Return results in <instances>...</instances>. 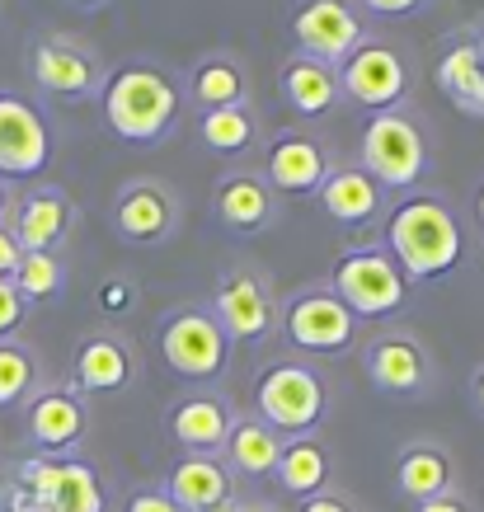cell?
<instances>
[{"mask_svg": "<svg viewBox=\"0 0 484 512\" xmlns=\"http://www.w3.org/2000/svg\"><path fill=\"white\" fill-rule=\"evenodd\" d=\"M188 99L198 104V109H235V104H254L250 99V76H245V66L235 52H207L193 62L188 71Z\"/></svg>", "mask_w": 484, "mask_h": 512, "instance_id": "obj_26", "label": "cell"}, {"mask_svg": "<svg viewBox=\"0 0 484 512\" xmlns=\"http://www.w3.org/2000/svg\"><path fill=\"white\" fill-rule=\"evenodd\" d=\"M329 409H334V390H329L325 372L311 357H268L264 372L254 376V414L273 423L287 442L292 437H315L320 423L329 419Z\"/></svg>", "mask_w": 484, "mask_h": 512, "instance_id": "obj_3", "label": "cell"}, {"mask_svg": "<svg viewBox=\"0 0 484 512\" xmlns=\"http://www.w3.org/2000/svg\"><path fill=\"white\" fill-rule=\"evenodd\" d=\"M264 137L254 104H235V109H207L198 113V141L212 156H250Z\"/></svg>", "mask_w": 484, "mask_h": 512, "instance_id": "obj_29", "label": "cell"}, {"mask_svg": "<svg viewBox=\"0 0 484 512\" xmlns=\"http://www.w3.org/2000/svg\"><path fill=\"white\" fill-rule=\"evenodd\" d=\"M297 512H362V508H358V498L353 494H344V489H334V484H329L325 494L297 503Z\"/></svg>", "mask_w": 484, "mask_h": 512, "instance_id": "obj_35", "label": "cell"}, {"mask_svg": "<svg viewBox=\"0 0 484 512\" xmlns=\"http://www.w3.org/2000/svg\"><path fill=\"white\" fill-rule=\"evenodd\" d=\"M66 5H76V10H104L109 0H66Z\"/></svg>", "mask_w": 484, "mask_h": 512, "instance_id": "obj_43", "label": "cell"}, {"mask_svg": "<svg viewBox=\"0 0 484 512\" xmlns=\"http://www.w3.org/2000/svg\"><path fill=\"white\" fill-rule=\"evenodd\" d=\"M156 343H160V362L188 386H217L221 376L231 372L235 343L226 334V325L217 320V311H212V301H179V306H170L160 315Z\"/></svg>", "mask_w": 484, "mask_h": 512, "instance_id": "obj_4", "label": "cell"}, {"mask_svg": "<svg viewBox=\"0 0 484 512\" xmlns=\"http://www.w3.org/2000/svg\"><path fill=\"white\" fill-rule=\"evenodd\" d=\"M24 428H29V442L43 456H71L90 437V400L71 381L43 386L24 404Z\"/></svg>", "mask_w": 484, "mask_h": 512, "instance_id": "obj_17", "label": "cell"}, {"mask_svg": "<svg viewBox=\"0 0 484 512\" xmlns=\"http://www.w3.org/2000/svg\"><path fill=\"white\" fill-rule=\"evenodd\" d=\"M29 76L52 99L85 104V99L104 94L109 71L99 62V52L85 38H76V33H38L29 47Z\"/></svg>", "mask_w": 484, "mask_h": 512, "instance_id": "obj_10", "label": "cell"}, {"mask_svg": "<svg viewBox=\"0 0 484 512\" xmlns=\"http://www.w3.org/2000/svg\"><path fill=\"white\" fill-rule=\"evenodd\" d=\"M278 94L297 118L315 123V118H325V113H334L339 104H344L339 66L315 62V57H306V52H292V57L278 66Z\"/></svg>", "mask_w": 484, "mask_h": 512, "instance_id": "obj_23", "label": "cell"}, {"mask_svg": "<svg viewBox=\"0 0 484 512\" xmlns=\"http://www.w3.org/2000/svg\"><path fill=\"white\" fill-rule=\"evenodd\" d=\"M362 15H381V19H400V15H419L428 0H353Z\"/></svg>", "mask_w": 484, "mask_h": 512, "instance_id": "obj_36", "label": "cell"}, {"mask_svg": "<svg viewBox=\"0 0 484 512\" xmlns=\"http://www.w3.org/2000/svg\"><path fill=\"white\" fill-rule=\"evenodd\" d=\"M475 47H480V57H484V33H480V43H475Z\"/></svg>", "mask_w": 484, "mask_h": 512, "instance_id": "obj_45", "label": "cell"}, {"mask_svg": "<svg viewBox=\"0 0 484 512\" xmlns=\"http://www.w3.org/2000/svg\"><path fill=\"white\" fill-rule=\"evenodd\" d=\"M123 512H179V503L165 494V484H151V489H137V494L127 498Z\"/></svg>", "mask_w": 484, "mask_h": 512, "instance_id": "obj_34", "label": "cell"}, {"mask_svg": "<svg viewBox=\"0 0 484 512\" xmlns=\"http://www.w3.org/2000/svg\"><path fill=\"white\" fill-rule=\"evenodd\" d=\"M24 315H29V301L19 296L15 278H0V339H19Z\"/></svg>", "mask_w": 484, "mask_h": 512, "instance_id": "obj_33", "label": "cell"}, {"mask_svg": "<svg viewBox=\"0 0 484 512\" xmlns=\"http://www.w3.org/2000/svg\"><path fill=\"white\" fill-rule=\"evenodd\" d=\"M292 43L297 52L315 57V62L344 66L372 33H367V15H362L353 0H297L292 5Z\"/></svg>", "mask_w": 484, "mask_h": 512, "instance_id": "obj_13", "label": "cell"}, {"mask_svg": "<svg viewBox=\"0 0 484 512\" xmlns=\"http://www.w3.org/2000/svg\"><path fill=\"white\" fill-rule=\"evenodd\" d=\"M235 419H240V409L221 386H193L170 404L165 428L179 451H226Z\"/></svg>", "mask_w": 484, "mask_h": 512, "instance_id": "obj_19", "label": "cell"}, {"mask_svg": "<svg viewBox=\"0 0 484 512\" xmlns=\"http://www.w3.org/2000/svg\"><path fill=\"white\" fill-rule=\"evenodd\" d=\"M104 123L118 141L127 146H156L174 132L179 109H184V90L170 71H160L151 62H123L113 66L104 80Z\"/></svg>", "mask_w": 484, "mask_h": 512, "instance_id": "obj_2", "label": "cell"}, {"mask_svg": "<svg viewBox=\"0 0 484 512\" xmlns=\"http://www.w3.org/2000/svg\"><path fill=\"white\" fill-rule=\"evenodd\" d=\"M339 160H334V151L325 146V137L320 132H311L306 123H292L282 127V132H273L264 146V179L282 193H320V184L329 179V170H334Z\"/></svg>", "mask_w": 484, "mask_h": 512, "instance_id": "obj_14", "label": "cell"}, {"mask_svg": "<svg viewBox=\"0 0 484 512\" xmlns=\"http://www.w3.org/2000/svg\"><path fill=\"white\" fill-rule=\"evenodd\" d=\"M29 480L38 484V498L52 512H104V489L94 480V470L80 461H52L33 470Z\"/></svg>", "mask_w": 484, "mask_h": 512, "instance_id": "obj_27", "label": "cell"}, {"mask_svg": "<svg viewBox=\"0 0 484 512\" xmlns=\"http://www.w3.org/2000/svg\"><path fill=\"white\" fill-rule=\"evenodd\" d=\"M329 287L339 292V301L358 315L362 325H367V320H391L395 311H405V296H409L405 268L395 264L391 249L381 245V240L348 245L344 254L334 259Z\"/></svg>", "mask_w": 484, "mask_h": 512, "instance_id": "obj_6", "label": "cell"}, {"mask_svg": "<svg viewBox=\"0 0 484 512\" xmlns=\"http://www.w3.org/2000/svg\"><path fill=\"white\" fill-rule=\"evenodd\" d=\"M362 170L372 174L386 193H414L419 179L428 174V127L414 109H391V113H372V123L362 132Z\"/></svg>", "mask_w": 484, "mask_h": 512, "instance_id": "obj_5", "label": "cell"}, {"mask_svg": "<svg viewBox=\"0 0 484 512\" xmlns=\"http://www.w3.org/2000/svg\"><path fill=\"white\" fill-rule=\"evenodd\" d=\"M15 287L24 301H52V296L66 287V268H62V254H24V264L15 273Z\"/></svg>", "mask_w": 484, "mask_h": 512, "instance_id": "obj_32", "label": "cell"}, {"mask_svg": "<svg viewBox=\"0 0 484 512\" xmlns=\"http://www.w3.org/2000/svg\"><path fill=\"white\" fill-rule=\"evenodd\" d=\"M273 480L282 484V494H292L297 503L306 498L325 494L329 480H334V456L320 437H292L287 447H282V461L273 470Z\"/></svg>", "mask_w": 484, "mask_h": 512, "instance_id": "obj_28", "label": "cell"}, {"mask_svg": "<svg viewBox=\"0 0 484 512\" xmlns=\"http://www.w3.org/2000/svg\"><path fill=\"white\" fill-rule=\"evenodd\" d=\"M109 221H113V235H118L123 245L156 249L179 235V226H184V202H179L174 184H165L160 174H132V179L118 184V193H113Z\"/></svg>", "mask_w": 484, "mask_h": 512, "instance_id": "obj_11", "label": "cell"}, {"mask_svg": "<svg viewBox=\"0 0 484 512\" xmlns=\"http://www.w3.org/2000/svg\"><path fill=\"white\" fill-rule=\"evenodd\" d=\"M165 494L179 503V512H235L240 475L221 451H184L165 475Z\"/></svg>", "mask_w": 484, "mask_h": 512, "instance_id": "obj_18", "label": "cell"}, {"mask_svg": "<svg viewBox=\"0 0 484 512\" xmlns=\"http://www.w3.org/2000/svg\"><path fill=\"white\" fill-rule=\"evenodd\" d=\"M212 311L226 325L235 348H264L282 325V301L273 292V278L250 259H235L221 273L217 292H212Z\"/></svg>", "mask_w": 484, "mask_h": 512, "instance_id": "obj_8", "label": "cell"}, {"mask_svg": "<svg viewBox=\"0 0 484 512\" xmlns=\"http://www.w3.org/2000/svg\"><path fill=\"white\" fill-rule=\"evenodd\" d=\"M480 221H484V184H480Z\"/></svg>", "mask_w": 484, "mask_h": 512, "instance_id": "obj_44", "label": "cell"}, {"mask_svg": "<svg viewBox=\"0 0 484 512\" xmlns=\"http://www.w3.org/2000/svg\"><path fill=\"white\" fill-rule=\"evenodd\" d=\"M5 226L15 231L24 254H62L66 235L76 226V198L57 184H38L15 198V212Z\"/></svg>", "mask_w": 484, "mask_h": 512, "instance_id": "obj_20", "label": "cell"}, {"mask_svg": "<svg viewBox=\"0 0 484 512\" xmlns=\"http://www.w3.org/2000/svg\"><path fill=\"white\" fill-rule=\"evenodd\" d=\"M362 372L391 400H423L438 386L433 348L409 325H386L376 334H367V343H362Z\"/></svg>", "mask_w": 484, "mask_h": 512, "instance_id": "obj_9", "label": "cell"}, {"mask_svg": "<svg viewBox=\"0 0 484 512\" xmlns=\"http://www.w3.org/2000/svg\"><path fill=\"white\" fill-rule=\"evenodd\" d=\"M339 85H344V99H353L362 109L391 113V109H405L414 99V66H409V57L395 43L367 38L339 66Z\"/></svg>", "mask_w": 484, "mask_h": 512, "instance_id": "obj_12", "label": "cell"}, {"mask_svg": "<svg viewBox=\"0 0 484 512\" xmlns=\"http://www.w3.org/2000/svg\"><path fill=\"white\" fill-rule=\"evenodd\" d=\"M438 85L456 109L484 118V57L475 43H456L438 62Z\"/></svg>", "mask_w": 484, "mask_h": 512, "instance_id": "obj_30", "label": "cell"}, {"mask_svg": "<svg viewBox=\"0 0 484 512\" xmlns=\"http://www.w3.org/2000/svg\"><path fill=\"white\" fill-rule=\"evenodd\" d=\"M414 512H480V508L466 494H447V498H433V503H419Z\"/></svg>", "mask_w": 484, "mask_h": 512, "instance_id": "obj_38", "label": "cell"}, {"mask_svg": "<svg viewBox=\"0 0 484 512\" xmlns=\"http://www.w3.org/2000/svg\"><path fill=\"white\" fill-rule=\"evenodd\" d=\"M315 198H320V207H325L339 226H367V221H376L381 212H386V198H391V193L376 184L362 165L339 160V165L329 170V179L320 184Z\"/></svg>", "mask_w": 484, "mask_h": 512, "instance_id": "obj_24", "label": "cell"}, {"mask_svg": "<svg viewBox=\"0 0 484 512\" xmlns=\"http://www.w3.org/2000/svg\"><path fill=\"white\" fill-rule=\"evenodd\" d=\"M470 400H475V409H480V419H484V362L470 376Z\"/></svg>", "mask_w": 484, "mask_h": 512, "instance_id": "obj_40", "label": "cell"}, {"mask_svg": "<svg viewBox=\"0 0 484 512\" xmlns=\"http://www.w3.org/2000/svg\"><path fill=\"white\" fill-rule=\"evenodd\" d=\"M43 390V362L24 339H0V409H24Z\"/></svg>", "mask_w": 484, "mask_h": 512, "instance_id": "obj_31", "label": "cell"}, {"mask_svg": "<svg viewBox=\"0 0 484 512\" xmlns=\"http://www.w3.org/2000/svg\"><path fill=\"white\" fill-rule=\"evenodd\" d=\"M127 296H132L127 287H104V292H99V301H104V306H123Z\"/></svg>", "mask_w": 484, "mask_h": 512, "instance_id": "obj_42", "label": "cell"}, {"mask_svg": "<svg viewBox=\"0 0 484 512\" xmlns=\"http://www.w3.org/2000/svg\"><path fill=\"white\" fill-rule=\"evenodd\" d=\"M52 123L29 94L0 90V179H33L52 160Z\"/></svg>", "mask_w": 484, "mask_h": 512, "instance_id": "obj_15", "label": "cell"}, {"mask_svg": "<svg viewBox=\"0 0 484 512\" xmlns=\"http://www.w3.org/2000/svg\"><path fill=\"white\" fill-rule=\"evenodd\" d=\"M381 245L391 249V259L405 268L409 287L452 278L461 268V259H466L461 217L452 212V202H442L438 193H405L395 202L386 212Z\"/></svg>", "mask_w": 484, "mask_h": 512, "instance_id": "obj_1", "label": "cell"}, {"mask_svg": "<svg viewBox=\"0 0 484 512\" xmlns=\"http://www.w3.org/2000/svg\"><path fill=\"white\" fill-rule=\"evenodd\" d=\"M282 447H287V437L250 409V414L235 419L221 456L231 461V470L240 480H273V470H278V461H282Z\"/></svg>", "mask_w": 484, "mask_h": 512, "instance_id": "obj_25", "label": "cell"}, {"mask_svg": "<svg viewBox=\"0 0 484 512\" xmlns=\"http://www.w3.org/2000/svg\"><path fill=\"white\" fill-rule=\"evenodd\" d=\"M395 489L419 508V503H433V498H447V494H461V466L456 456L442 442H405L400 456H395Z\"/></svg>", "mask_w": 484, "mask_h": 512, "instance_id": "obj_22", "label": "cell"}, {"mask_svg": "<svg viewBox=\"0 0 484 512\" xmlns=\"http://www.w3.org/2000/svg\"><path fill=\"white\" fill-rule=\"evenodd\" d=\"M15 179H0V226H5V221H10V212H15Z\"/></svg>", "mask_w": 484, "mask_h": 512, "instance_id": "obj_39", "label": "cell"}, {"mask_svg": "<svg viewBox=\"0 0 484 512\" xmlns=\"http://www.w3.org/2000/svg\"><path fill=\"white\" fill-rule=\"evenodd\" d=\"M141 372V353L137 343L127 339L123 329H90V334H80L76 353H71V386L80 390V395H118V390H127L132 381H137Z\"/></svg>", "mask_w": 484, "mask_h": 512, "instance_id": "obj_16", "label": "cell"}, {"mask_svg": "<svg viewBox=\"0 0 484 512\" xmlns=\"http://www.w3.org/2000/svg\"><path fill=\"white\" fill-rule=\"evenodd\" d=\"M278 188L264 179V170L254 165H231L212 184V212L221 217V226H231L240 235H259L278 221Z\"/></svg>", "mask_w": 484, "mask_h": 512, "instance_id": "obj_21", "label": "cell"}, {"mask_svg": "<svg viewBox=\"0 0 484 512\" xmlns=\"http://www.w3.org/2000/svg\"><path fill=\"white\" fill-rule=\"evenodd\" d=\"M235 512H282L278 503H268V498H240V508Z\"/></svg>", "mask_w": 484, "mask_h": 512, "instance_id": "obj_41", "label": "cell"}, {"mask_svg": "<svg viewBox=\"0 0 484 512\" xmlns=\"http://www.w3.org/2000/svg\"><path fill=\"white\" fill-rule=\"evenodd\" d=\"M19 264H24V249H19L10 226H0V278H15Z\"/></svg>", "mask_w": 484, "mask_h": 512, "instance_id": "obj_37", "label": "cell"}, {"mask_svg": "<svg viewBox=\"0 0 484 512\" xmlns=\"http://www.w3.org/2000/svg\"><path fill=\"white\" fill-rule=\"evenodd\" d=\"M278 334L292 343L297 357H344L362 343V320L348 311L329 282H311L282 301Z\"/></svg>", "mask_w": 484, "mask_h": 512, "instance_id": "obj_7", "label": "cell"}]
</instances>
